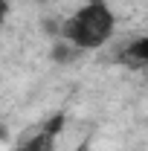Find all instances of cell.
Masks as SVG:
<instances>
[{
	"instance_id": "obj_1",
	"label": "cell",
	"mask_w": 148,
	"mask_h": 151,
	"mask_svg": "<svg viewBox=\"0 0 148 151\" xmlns=\"http://www.w3.org/2000/svg\"><path fill=\"white\" fill-rule=\"evenodd\" d=\"M113 29H116V18H113L111 6L105 0H90L87 6H81L70 18L61 23V35L78 50H99L111 41Z\"/></svg>"
},
{
	"instance_id": "obj_2",
	"label": "cell",
	"mask_w": 148,
	"mask_h": 151,
	"mask_svg": "<svg viewBox=\"0 0 148 151\" xmlns=\"http://www.w3.org/2000/svg\"><path fill=\"white\" fill-rule=\"evenodd\" d=\"M119 61H122L125 67H131V70H142V67H148V35L131 41L128 47L119 52Z\"/></svg>"
},
{
	"instance_id": "obj_3",
	"label": "cell",
	"mask_w": 148,
	"mask_h": 151,
	"mask_svg": "<svg viewBox=\"0 0 148 151\" xmlns=\"http://www.w3.org/2000/svg\"><path fill=\"white\" fill-rule=\"evenodd\" d=\"M18 151H52V137H50V134H41V137H35V139L23 142Z\"/></svg>"
}]
</instances>
